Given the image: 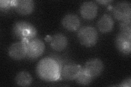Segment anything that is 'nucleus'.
<instances>
[{
	"label": "nucleus",
	"instance_id": "0eeeda50",
	"mask_svg": "<svg viewBox=\"0 0 131 87\" xmlns=\"http://www.w3.org/2000/svg\"><path fill=\"white\" fill-rule=\"evenodd\" d=\"M82 68L89 76L95 78L99 76L103 72L104 65L101 59L93 58L86 62L84 67Z\"/></svg>",
	"mask_w": 131,
	"mask_h": 87
},
{
	"label": "nucleus",
	"instance_id": "f3484780",
	"mask_svg": "<svg viewBox=\"0 0 131 87\" xmlns=\"http://www.w3.org/2000/svg\"><path fill=\"white\" fill-rule=\"evenodd\" d=\"M120 32L131 33V19L122 21L120 23Z\"/></svg>",
	"mask_w": 131,
	"mask_h": 87
},
{
	"label": "nucleus",
	"instance_id": "f8f14e48",
	"mask_svg": "<svg viewBox=\"0 0 131 87\" xmlns=\"http://www.w3.org/2000/svg\"><path fill=\"white\" fill-rule=\"evenodd\" d=\"M63 27L69 31L73 32L77 31L80 25L79 18L74 14H68L66 15L62 20Z\"/></svg>",
	"mask_w": 131,
	"mask_h": 87
},
{
	"label": "nucleus",
	"instance_id": "9d476101",
	"mask_svg": "<svg viewBox=\"0 0 131 87\" xmlns=\"http://www.w3.org/2000/svg\"><path fill=\"white\" fill-rule=\"evenodd\" d=\"M12 4L16 11L23 15L31 14L35 7L32 0H18L12 2Z\"/></svg>",
	"mask_w": 131,
	"mask_h": 87
},
{
	"label": "nucleus",
	"instance_id": "a211bd4d",
	"mask_svg": "<svg viewBox=\"0 0 131 87\" xmlns=\"http://www.w3.org/2000/svg\"><path fill=\"white\" fill-rule=\"evenodd\" d=\"M12 1H0V8L2 11L8 10L10 8V6H12Z\"/></svg>",
	"mask_w": 131,
	"mask_h": 87
},
{
	"label": "nucleus",
	"instance_id": "f03ea898",
	"mask_svg": "<svg viewBox=\"0 0 131 87\" xmlns=\"http://www.w3.org/2000/svg\"><path fill=\"white\" fill-rule=\"evenodd\" d=\"M12 33L16 38L27 43L35 38L37 30L31 23L25 21H19L13 24Z\"/></svg>",
	"mask_w": 131,
	"mask_h": 87
},
{
	"label": "nucleus",
	"instance_id": "423d86ee",
	"mask_svg": "<svg viewBox=\"0 0 131 87\" xmlns=\"http://www.w3.org/2000/svg\"><path fill=\"white\" fill-rule=\"evenodd\" d=\"M114 18L118 21H124L131 18V5L127 1L118 2L114 6L113 10Z\"/></svg>",
	"mask_w": 131,
	"mask_h": 87
},
{
	"label": "nucleus",
	"instance_id": "2eb2a0df",
	"mask_svg": "<svg viewBox=\"0 0 131 87\" xmlns=\"http://www.w3.org/2000/svg\"><path fill=\"white\" fill-rule=\"evenodd\" d=\"M32 77L28 72L22 71L16 74L15 78L16 84L20 86H30L32 83Z\"/></svg>",
	"mask_w": 131,
	"mask_h": 87
},
{
	"label": "nucleus",
	"instance_id": "aec40b11",
	"mask_svg": "<svg viewBox=\"0 0 131 87\" xmlns=\"http://www.w3.org/2000/svg\"><path fill=\"white\" fill-rule=\"evenodd\" d=\"M112 1H106V0H105V1H97L98 3H99L100 4H102V5H107L108 3H110Z\"/></svg>",
	"mask_w": 131,
	"mask_h": 87
},
{
	"label": "nucleus",
	"instance_id": "dca6fc26",
	"mask_svg": "<svg viewBox=\"0 0 131 87\" xmlns=\"http://www.w3.org/2000/svg\"><path fill=\"white\" fill-rule=\"evenodd\" d=\"M93 78L86 73L81 68V71L75 78L76 82L78 84L81 85H89L92 81Z\"/></svg>",
	"mask_w": 131,
	"mask_h": 87
},
{
	"label": "nucleus",
	"instance_id": "f257e3e1",
	"mask_svg": "<svg viewBox=\"0 0 131 87\" xmlns=\"http://www.w3.org/2000/svg\"><path fill=\"white\" fill-rule=\"evenodd\" d=\"M37 72L41 79L47 81L57 80L60 75V66L55 60L46 58L41 60L37 67Z\"/></svg>",
	"mask_w": 131,
	"mask_h": 87
},
{
	"label": "nucleus",
	"instance_id": "6ab92c4d",
	"mask_svg": "<svg viewBox=\"0 0 131 87\" xmlns=\"http://www.w3.org/2000/svg\"><path fill=\"white\" fill-rule=\"evenodd\" d=\"M131 85V78L130 77H129L128 78H126L123 81L121 84L118 85V86H125V87H130Z\"/></svg>",
	"mask_w": 131,
	"mask_h": 87
},
{
	"label": "nucleus",
	"instance_id": "ddd939ff",
	"mask_svg": "<svg viewBox=\"0 0 131 87\" xmlns=\"http://www.w3.org/2000/svg\"><path fill=\"white\" fill-rule=\"evenodd\" d=\"M67 45L68 39L63 34H55L50 38V46L56 51H63L67 47Z\"/></svg>",
	"mask_w": 131,
	"mask_h": 87
},
{
	"label": "nucleus",
	"instance_id": "39448f33",
	"mask_svg": "<svg viewBox=\"0 0 131 87\" xmlns=\"http://www.w3.org/2000/svg\"><path fill=\"white\" fill-rule=\"evenodd\" d=\"M115 45L118 51L123 55H130L131 49V33L121 32L118 33L115 38Z\"/></svg>",
	"mask_w": 131,
	"mask_h": 87
},
{
	"label": "nucleus",
	"instance_id": "6e6552de",
	"mask_svg": "<svg viewBox=\"0 0 131 87\" xmlns=\"http://www.w3.org/2000/svg\"><path fill=\"white\" fill-rule=\"evenodd\" d=\"M27 43L19 41L12 44L9 49L8 54L13 59L19 60L24 59L27 55Z\"/></svg>",
	"mask_w": 131,
	"mask_h": 87
},
{
	"label": "nucleus",
	"instance_id": "7ed1b4c3",
	"mask_svg": "<svg viewBox=\"0 0 131 87\" xmlns=\"http://www.w3.org/2000/svg\"><path fill=\"white\" fill-rule=\"evenodd\" d=\"M78 38L81 45L86 47H92L97 42L98 32L93 27L84 26L79 29L78 33Z\"/></svg>",
	"mask_w": 131,
	"mask_h": 87
},
{
	"label": "nucleus",
	"instance_id": "20e7f679",
	"mask_svg": "<svg viewBox=\"0 0 131 87\" xmlns=\"http://www.w3.org/2000/svg\"><path fill=\"white\" fill-rule=\"evenodd\" d=\"M27 45L26 57L30 59L38 58L43 55L45 50V44L42 40L34 38L28 42Z\"/></svg>",
	"mask_w": 131,
	"mask_h": 87
},
{
	"label": "nucleus",
	"instance_id": "4468645a",
	"mask_svg": "<svg viewBox=\"0 0 131 87\" xmlns=\"http://www.w3.org/2000/svg\"><path fill=\"white\" fill-rule=\"evenodd\" d=\"M114 27V21L111 16L104 14L98 20L97 27L101 32L108 33L112 31Z\"/></svg>",
	"mask_w": 131,
	"mask_h": 87
},
{
	"label": "nucleus",
	"instance_id": "9b49d317",
	"mask_svg": "<svg viewBox=\"0 0 131 87\" xmlns=\"http://www.w3.org/2000/svg\"><path fill=\"white\" fill-rule=\"evenodd\" d=\"M80 14L86 20H92L95 18L98 12L96 3L92 1L84 2L80 7Z\"/></svg>",
	"mask_w": 131,
	"mask_h": 87
},
{
	"label": "nucleus",
	"instance_id": "1a4fd4ad",
	"mask_svg": "<svg viewBox=\"0 0 131 87\" xmlns=\"http://www.w3.org/2000/svg\"><path fill=\"white\" fill-rule=\"evenodd\" d=\"M81 67L79 65L69 63L61 68L60 75L63 79L67 81H72L75 78L81 71Z\"/></svg>",
	"mask_w": 131,
	"mask_h": 87
}]
</instances>
